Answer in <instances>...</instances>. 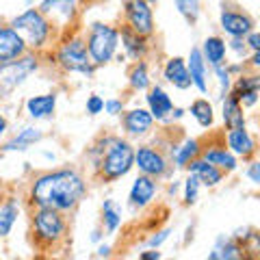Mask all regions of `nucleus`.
Masks as SVG:
<instances>
[{
    "instance_id": "34",
    "label": "nucleus",
    "mask_w": 260,
    "mask_h": 260,
    "mask_svg": "<svg viewBox=\"0 0 260 260\" xmlns=\"http://www.w3.org/2000/svg\"><path fill=\"white\" fill-rule=\"evenodd\" d=\"M260 85V78L258 76H247V78H239V83H237V89L232 91L234 98H239L243 91H249V89H258Z\"/></svg>"
},
{
    "instance_id": "29",
    "label": "nucleus",
    "mask_w": 260,
    "mask_h": 260,
    "mask_svg": "<svg viewBox=\"0 0 260 260\" xmlns=\"http://www.w3.org/2000/svg\"><path fill=\"white\" fill-rule=\"evenodd\" d=\"M198 152H200V148H198V141L195 139H189L186 141L182 148H178V152H176V162L180 167H184V165H189V162L198 156Z\"/></svg>"
},
{
    "instance_id": "40",
    "label": "nucleus",
    "mask_w": 260,
    "mask_h": 260,
    "mask_svg": "<svg viewBox=\"0 0 260 260\" xmlns=\"http://www.w3.org/2000/svg\"><path fill=\"white\" fill-rule=\"evenodd\" d=\"M139 258L141 260H158L160 254H158V251H143V254H139Z\"/></svg>"
},
{
    "instance_id": "45",
    "label": "nucleus",
    "mask_w": 260,
    "mask_h": 260,
    "mask_svg": "<svg viewBox=\"0 0 260 260\" xmlns=\"http://www.w3.org/2000/svg\"><path fill=\"white\" fill-rule=\"evenodd\" d=\"M148 3H156V0H148Z\"/></svg>"
},
{
    "instance_id": "28",
    "label": "nucleus",
    "mask_w": 260,
    "mask_h": 260,
    "mask_svg": "<svg viewBox=\"0 0 260 260\" xmlns=\"http://www.w3.org/2000/svg\"><path fill=\"white\" fill-rule=\"evenodd\" d=\"M150 85V76H148V65L145 63H137L133 72H130V87L137 91H143Z\"/></svg>"
},
{
    "instance_id": "14",
    "label": "nucleus",
    "mask_w": 260,
    "mask_h": 260,
    "mask_svg": "<svg viewBox=\"0 0 260 260\" xmlns=\"http://www.w3.org/2000/svg\"><path fill=\"white\" fill-rule=\"evenodd\" d=\"M186 70H189V76H191V83L200 89L202 93L208 91V83H206V61L204 56H202V50L198 48H193L191 54H189V65H186Z\"/></svg>"
},
{
    "instance_id": "8",
    "label": "nucleus",
    "mask_w": 260,
    "mask_h": 260,
    "mask_svg": "<svg viewBox=\"0 0 260 260\" xmlns=\"http://www.w3.org/2000/svg\"><path fill=\"white\" fill-rule=\"evenodd\" d=\"M126 7V18H128V28L135 32L148 37L154 32V18L148 0H124Z\"/></svg>"
},
{
    "instance_id": "2",
    "label": "nucleus",
    "mask_w": 260,
    "mask_h": 260,
    "mask_svg": "<svg viewBox=\"0 0 260 260\" xmlns=\"http://www.w3.org/2000/svg\"><path fill=\"white\" fill-rule=\"evenodd\" d=\"M100 152H102V156L98 158L95 165L100 167V176L107 182H113L117 178L126 176L130 172V167L135 165V150L128 141L107 139Z\"/></svg>"
},
{
    "instance_id": "39",
    "label": "nucleus",
    "mask_w": 260,
    "mask_h": 260,
    "mask_svg": "<svg viewBox=\"0 0 260 260\" xmlns=\"http://www.w3.org/2000/svg\"><path fill=\"white\" fill-rule=\"evenodd\" d=\"M247 176L251 178V182H254V184L260 182V165H258V162H251V167H249Z\"/></svg>"
},
{
    "instance_id": "7",
    "label": "nucleus",
    "mask_w": 260,
    "mask_h": 260,
    "mask_svg": "<svg viewBox=\"0 0 260 260\" xmlns=\"http://www.w3.org/2000/svg\"><path fill=\"white\" fill-rule=\"evenodd\" d=\"M37 70V59L32 54L22 56L18 61H9L5 65H0V91H11L18 85H22L28 78V74Z\"/></svg>"
},
{
    "instance_id": "41",
    "label": "nucleus",
    "mask_w": 260,
    "mask_h": 260,
    "mask_svg": "<svg viewBox=\"0 0 260 260\" xmlns=\"http://www.w3.org/2000/svg\"><path fill=\"white\" fill-rule=\"evenodd\" d=\"M232 48H234V50H239V52H241V50L245 52V42H243L241 37H234V39H232Z\"/></svg>"
},
{
    "instance_id": "13",
    "label": "nucleus",
    "mask_w": 260,
    "mask_h": 260,
    "mask_svg": "<svg viewBox=\"0 0 260 260\" xmlns=\"http://www.w3.org/2000/svg\"><path fill=\"white\" fill-rule=\"evenodd\" d=\"M228 145L234 154H239L243 158H249L251 154L256 152L254 139L249 137V133L245 128H230L228 130Z\"/></svg>"
},
{
    "instance_id": "5",
    "label": "nucleus",
    "mask_w": 260,
    "mask_h": 260,
    "mask_svg": "<svg viewBox=\"0 0 260 260\" xmlns=\"http://www.w3.org/2000/svg\"><path fill=\"white\" fill-rule=\"evenodd\" d=\"M32 228H35V239L46 245H52L65 234V221L59 210L52 208H39L32 215Z\"/></svg>"
},
{
    "instance_id": "1",
    "label": "nucleus",
    "mask_w": 260,
    "mask_h": 260,
    "mask_svg": "<svg viewBox=\"0 0 260 260\" xmlns=\"http://www.w3.org/2000/svg\"><path fill=\"white\" fill-rule=\"evenodd\" d=\"M85 195V182L76 172L72 169H59L39 176L30 189L32 204L39 208H52L65 213V210H74L78 202Z\"/></svg>"
},
{
    "instance_id": "35",
    "label": "nucleus",
    "mask_w": 260,
    "mask_h": 260,
    "mask_svg": "<svg viewBox=\"0 0 260 260\" xmlns=\"http://www.w3.org/2000/svg\"><path fill=\"white\" fill-rule=\"evenodd\" d=\"M102 109H104V100H102L100 95H91V98L87 100V111L91 113V115H95V113H100Z\"/></svg>"
},
{
    "instance_id": "21",
    "label": "nucleus",
    "mask_w": 260,
    "mask_h": 260,
    "mask_svg": "<svg viewBox=\"0 0 260 260\" xmlns=\"http://www.w3.org/2000/svg\"><path fill=\"white\" fill-rule=\"evenodd\" d=\"M121 42H124V48H126L128 56H133V59H143L145 50H148L143 35H139V32H135L133 28L126 26L124 30H121Z\"/></svg>"
},
{
    "instance_id": "38",
    "label": "nucleus",
    "mask_w": 260,
    "mask_h": 260,
    "mask_svg": "<svg viewBox=\"0 0 260 260\" xmlns=\"http://www.w3.org/2000/svg\"><path fill=\"white\" fill-rule=\"evenodd\" d=\"M247 35H249V37H247L245 44H247L254 52H258V50H260V35H258V32H247Z\"/></svg>"
},
{
    "instance_id": "24",
    "label": "nucleus",
    "mask_w": 260,
    "mask_h": 260,
    "mask_svg": "<svg viewBox=\"0 0 260 260\" xmlns=\"http://www.w3.org/2000/svg\"><path fill=\"white\" fill-rule=\"evenodd\" d=\"M202 56L208 59L210 65H221L223 56H225V42L221 37H208L204 42V50H202Z\"/></svg>"
},
{
    "instance_id": "43",
    "label": "nucleus",
    "mask_w": 260,
    "mask_h": 260,
    "mask_svg": "<svg viewBox=\"0 0 260 260\" xmlns=\"http://www.w3.org/2000/svg\"><path fill=\"white\" fill-rule=\"evenodd\" d=\"M5 130H7V119H5L3 115H0V135H3Z\"/></svg>"
},
{
    "instance_id": "19",
    "label": "nucleus",
    "mask_w": 260,
    "mask_h": 260,
    "mask_svg": "<svg viewBox=\"0 0 260 260\" xmlns=\"http://www.w3.org/2000/svg\"><path fill=\"white\" fill-rule=\"evenodd\" d=\"M74 7H76V0H44L42 7H39V13L70 20L74 15Z\"/></svg>"
},
{
    "instance_id": "16",
    "label": "nucleus",
    "mask_w": 260,
    "mask_h": 260,
    "mask_svg": "<svg viewBox=\"0 0 260 260\" xmlns=\"http://www.w3.org/2000/svg\"><path fill=\"white\" fill-rule=\"evenodd\" d=\"M191 172L198 176V180L202 182V184H206V186H215V184H219L221 182V178H223V172L219 167H215V165H210V162H206L204 158L202 160H191Z\"/></svg>"
},
{
    "instance_id": "4",
    "label": "nucleus",
    "mask_w": 260,
    "mask_h": 260,
    "mask_svg": "<svg viewBox=\"0 0 260 260\" xmlns=\"http://www.w3.org/2000/svg\"><path fill=\"white\" fill-rule=\"evenodd\" d=\"M117 42H119V32L115 28L109 26V24L95 22L91 30H89V39H87V52L91 63L93 65L109 63L117 50Z\"/></svg>"
},
{
    "instance_id": "11",
    "label": "nucleus",
    "mask_w": 260,
    "mask_h": 260,
    "mask_svg": "<svg viewBox=\"0 0 260 260\" xmlns=\"http://www.w3.org/2000/svg\"><path fill=\"white\" fill-rule=\"evenodd\" d=\"M221 28L232 37H245L247 32H251V28H254V22H251L249 15L241 13V11L223 9L221 11Z\"/></svg>"
},
{
    "instance_id": "37",
    "label": "nucleus",
    "mask_w": 260,
    "mask_h": 260,
    "mask_svg": "<svg viewBox=\"0 0 260 260\" xmlns=\"http://www.w3.org/2000/svg\"><path fill=\"white\" fill-rule=\"evenodd\" d=\"M215 70H217L219 83H221V89H228V85H230V74H228V70H223L221 65H215Z\"/></svg>"
},
{
    "instance_id": "42",
    "label": "nucleus",
    "mask_w": 260,
    "mask_h": 260,
    "mask_svg": "<svg viewBox=\"0 0 260 260\" xmlns=\"http://www.w3.org/2000/svg\"><path fill=\"white\" fill-rule=\"evenodd\" d=\"M167 234H169V232H160V234H158V237H154V239H152L150 243H152V245H154V247H156V245H160V243H162V241H165V239H167Z\"/></svg>"
},
{
    "instance_id": "44",
    "label": "nucleus",
    "mask_w": 260,
    "mask_h": 260,
    "mask_svg": "<svg viewBox=\"0 0 260 260\" xmlns=\"http://www.w3.org/2000/svg\"><path fill=\"white\" fill-rule=\"evenodd\" d=\"M98 256H109V247H100L98 249Z\"/></svg>"
},
{
    "instance_id": "31",
    "label": "nucleus",
    "mask_w": 260,
    "mask_h": 260,
    "mask_svg": "<svg viewBox=\"0 0 260 260\" xmlns=\"http://www.w3.org/2000/svg\"><path fill=\"white\" fill-rule=\"evenodd\" d=\"M243 254H241V245H239V243L237 241H225V245L223 247H217L215 251H213V254H210L208 258H228V260H230V258H241Z\"/></svg>"
},
{
    "instance_id": "33",
    "label": "nucleus",
    "mask_w": 260,
    "mask_h": 260,
    "mask_svg": "<svg viewBox=\"0 0 260 260\" xmlns=\"http://www.w3.org/2000/svg\"><path fill=\"white\" fill-rule=\"evenodd\" d=\"M198 189H200V180L198 176H189L184 182V204H193L195 200H198Z\"/></svg>"
},
{
    "instance_id": "6",
    "label": "nucleus",
    "mask_w": 260,
    "mask_h": 260,
    "mask_svg": "<svg viewBox=\"0 0 260 260\" xmlns=\"http://www.w3.org/2000/svg\"><path fill=\"white\" fill-rule=\"evenodd\" d=\"M59 63L68 72H80V74H93V63L87 54V46L83 39H68L59 50Z\"/></svg>"
},
{
    "instance_id": "3",
    "label": "nucleus",
    "mask_w": 260,
    "mask_h": 260,
    "mask_svg": "<svg viewBox=\"0 0 260 260\" xmlns=\"http://www.w3.org/2000/svg\"><path fill=\"white\" fill-rule=\"evenodd\" d=\"M11 28L20 35L26 48H42L46 44L48 35H50V22L46 20L44 13H39L35 9H28L22 15H18L11 22Z\"/></svg>"
},
{
    "instance_id": "32",
    "label": "nucleus",
    "mask_w": 260,
    "mask_h": 260,
    "mask_svg": "<svg viewBox=\"0 0 260 260\" xmlns=\"http://www.w3.org/2000/svg\"><path fill=\"white\" fill-rule=\"evenodd\" d=\"M119 223H121V217L117 213L115 204H113V202H104V225H107V230L115 232Z\"/></svg>"
},
{
    "instance_id": "25",
    "label": "nucleus",
    "mask_w": 260,
    "mask_h": 260,
    "mask_svg": "<svg viewBox=\"0 0 260 260\" xmlns=\"http://www.w3.org/2000/svg\"><path fill=\"white\" fill-rule=\"evenodd\" d=\"M39 139H42V133H39L37 128H24L18 137H13V139L5 145V150H26L28 145H32Z\"/></svg>"
},
{
    "instance_id": "27",
    "label": "nucleus",
    "mask_w": 260,
    "mask_h": 260,
    "mask_svg": "<svg viewBox=\"0 0 260 260\" xmlns=\"http://www.w3.org/2000/svg\"><path fill=\"white\" fill-rule=\"evenodd\" d=\"M15 217H18V206H15L13 202H7V204L0 206V237L11 232Z\"/></svg>"
},
{
    "instance_id": "12",
    "label": "nucleus",
    "mask_w": 260,
    "mask_h": 260,
    "mask_svg": "<svg viewBox=\"0 0 260 260\" xmlns=\"http://www.w3.org/2000/svg\"><path fill=\"white\" fill-rule=\"evenodd\" d=\"M154 193H156V182H154V178L152 176H139L135 180L133 184V189H130V204L133 206H148L152 198H154Z\"/></svg>"
},
{
    "instance_id": "9",
    "label": "nucleus",
    "mask_w": 260,
    "mask_h": 260,
    "mask_svg": "<svg viewBox=\"0 0 260 260\" xmlns=\"http://www.w3.org/2000/svg\"><path fill=\"white\" fill-rule=\"evenodd\" d=\"M135 162L145 176H152V178L162 176L165 169H167V162H165V158H162V154L152 150V148H139L135 152Z\"/></svg>"
},
{
    "instance_id": "10",
    "label": "nucleus",
    "mask_w": 260,
    "mask_h": 260,
    "mask_svg": "<svg viewBox=\"0 0 260 260\" xmlns=\"http://www.w3.org/2000/svg\"><path fill=\"white\" fill-rule=\"evenodd\" d=\"M26 46L13 28H0V65L20 59Z\"/></svg>"
},
{
    "instance_id": "18",
    "label": "nucleus",
    "mask_w": 260,
    "mask_h": 260,
    "mask_svg": "<svg viewBox=\"0 0 260 260\" xmlns=\"http://www.w3.org/2000/svg\"><path fill=\"white\" fill-rule=\"evenodd\" d=\"M148 104H150V113L152 117L162 119L167 113H172L174 104H172V98H169L160 87H152L150 93H148Z\"/></svg>"
},
{
    "instance_id": "30",
    "label": "nucleus",
    "mask_w": 260,
    "mask_h": 260,
    "mask_svg": "<svg viewBox=\"0 0 260 260\" xmlns=\"http://www.w3.org/2000/svg\"><path fill=\"white\" fill-rule=\"evenodd\" d=\"M176 7H178V11H180L184 15V20L186 22H195L198 20V15H200V0H174Z\"/></svg>"
},
{
    "instance_id": "23",
    "label": "nucleus",
    "mask_w": 260,
    "mask_h": 260,
    "mask_svg": "<svg viewBox=\"0 0 260 260\" xmlns=\"http://www.w3.org/2000/svg\"><path fill=\"white\" fill-rule=\"evenodd\" d=\"M202 158H204L206 162H210V165L219 167V169H225V172L237 169V158H234L225 148H210V150H206L204 154H202Z\"/></svg>"
},
{
    "instance_id": "36",
    "label": "nucleus",
    "mask_w": 260,
    "mask_h": 260,
    "mask_svg": "<svg viewBox=\"0 0 260 260\" xmlns=\"http://www.w3.org/2000/svg\"><path fill=\"white\" fill-rule=\"evenodd\" d=\"M104 109H107V113H111V115H119L121 109H124V104L119 100H109V102H104Z\"/></svg>"
},
{
    "instance_id": "26",
    "label": "nucleus",
    "mask_w": 260,
    "mask_h": 260,
    "mask_svg": "<svg viewBox=\"0 0 260 260\" xmlns=\"http://www.w3.org/2000/svg\"><path fill=\"white\" fill-rule=\"evenodd\" d=\"M191 115L198 119V124L202 128L213 126V107L208 104V100H195L191 104Z\"/></svg>"
},
{
    "instance_id": "22",
    "label": "nucleus",
    "mask_w": 260,
    "mask_h": 260,
    "mask_svg": "<svg viewBox=\"0 0 260 260\" xmlns=\"http://www.w3.org/2000/svg\"><path fill=\"white\" fill-rule=\"evenodd\" d=\"M54 102H56V98L52 93H46V95H35V98H30V100L26 102V111H28V115L30 117H48L50 113L54 111Z\"/></svg>"
},
{
    "instance_id": "20",
    "label": "nucleus",
    "mask_w": 260,
    "mask_h": 260,
    "mask_svg": "<svg viewBox=\"0 0 260 260\" xmlns=\"http://www.w3.org/2000/svg\"><path fill=\"white\" fill-rule=\"evenodd\" d=\"M223 121L228 128H245V117H243L241 102L232 93L223 100Z\"/></svg>"
},
{
    "instance_id": "17",
    "label": "nucleus",
    "mask_w": 260,
    "mask_h": 260,
    "mask_svg": "<svg viewBox=\"0 0 260 260\" xmlns=\"http://www.w3.org/2000/svg\"><path fill=\"white\" fill-rule=\"evenodd\" d=\"M124 128L128 130L130 135H143L152 128V113L143 111V109H135L126 113L124 117Z\"/></svg>"
},
{
    "instance_id": "15",
    "label": "nucleus",
    "mask_w": 260,
    "mask_h": 260,
    "mask_svg": "<svg viewBox=\"0 0 260 260\" xmlns=\"http://www.w3.org/2000/svg\"><path fill=\"white\" fill-rule=\"evenodd\" d=\"M165 78L178 89H189L193 85L191 76H189V70H186V63L180 59V56L169 59V63L165 65Z\"/></svg>"
}]
</instances>
